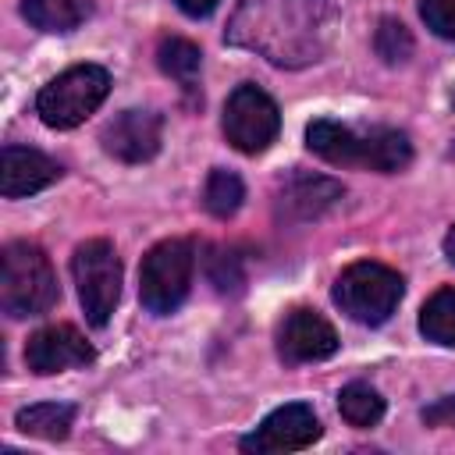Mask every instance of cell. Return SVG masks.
I'll return each mask as SVG.
<instances>
[{
    "label": "cell",
    "mask_w": 455,
    "mask_h": 455,
    "mask_svg": "<svg viewBox=\"0 0 455 455\" xmlns=\"http://www.w3.org/2000/svg\"><path fill=\"white\" fill-rule=\"evenodd\" d=\"M57 274L32 242H11L0 256V306L7 316H43L57 302Z\"/></svg>",
    "instance_id": "obj_1"
},
{
    "label": "cell",
    "mask_w": 455,
    "mask_h": 455,
    "mask_svg": "<svg viewBox=\"0 0 455 455\" xmlns=\"http://www.w3.org/2000/svg\"><path fill=\"white\" fill-rule=\"evenodd\" d=\"M107 92H110V75L100 64H75L39 89L36 110L43 124L64 132V128L82 124L107 100Z\"/></svg>",
    "instance_id": "obj_2"
},
{
    "label": "cell",
    "mask_w": 455,
    "mask_h": 455,
    "mask_svg": "<svg viewBox=\"0 0 455 455\" xmlns=\"http://www.w3.org/2000/svg\"><path fill=\"white\" fill-rule=\"evenodd\" d=\"M402 291H405L402 277L391 267L373 263V259L345 267L341 277L334 281V302L341 306V313L366 327L384 323L398 309Z\"/></svg>",
    "instance_id": "obj_3"
},
{
    "label": "cell",
    "mask_w": 455,
    "mask_h": 455,
    "mask_svg": "<svg viewBox=\"0 0 455 455\" xmlns=\"http://www.w3.org/2000/svg\"><path fill=\"white\" fill-rule=\"evenodd\" d=\"M192 267H196V256H192V245L185 238H167V242L153 245L142 256V270H139L142 306L156 316L174 313L188 295Z\"/></svg>",
    "instance_id": "obj_4"
},
{
    "label": "cell",
    "mask_w": 455,
    "mask_h": 455,
    "mask_svg": "<svg viewBox=\"0 0 455 455\" xmlns=\"http://www.w3.org/2000/svg\"><path fill=\"white\" fill-rule=\"evenodd\" d=\"M71 274L78 284V302L92 327H103L114 316L121 299V259L107 238H89L71 256Z\"/></svg>",
    "instance_id": "obj_5"
},
{
    "label": "cell",
    "mask_w": 455,
    "mask_h": 455,
    "mask_svg": "<svg viewBox=\"0 0 455 455\" xmlns=\"http://www.w3.org/2000/svg\"><path fill=\"white\" fill-rule=\"evenodd\" d=\"M281 132L277 103L259 85H238L224 103V135L238 153H263Z\"/></svg>",
    "instance_id": "obj_6"
},
{
    "label": "cell",
    "mask_w": 455,
    "mask_h": 455,
    "mask_svg": "<svg viewBox=\"0 0 455 455\" xmlns=\"http://www.w3.org/2000/svg\"><path fill=\"white\" fill-rule=\"evenodd\" d=\"M320 437V419L309 405L288 402L274 409L249 437H242V451H299Z\"/></svg>",
    "instance_id": "obj_7"
},
{
    "label": "cell",
    "mask_w": 455,
    "mask_h": 455,
    "mask_svg": "<svg viewBox=\"0 0 455 455\" xmlns=\"http://www.w3.org/2000/svg\"><path fill=\"white\" fill-rule=\"evenodd\" d=\"M277 352L288 363H316L338 352V334L316 309L299 306L277 327Z\"/></svg>",
    "instance_id": "obj_8"
},
{
    "label": "cell",
    "mask_w": 455,
    "mask_h": 455,
    "mask_svg": "<svg viewBox=\"0 0 455 455\" xmlns=\"http://www.w3.org/2000/svg\"><path fill=\"white\" fill-rule=\"evenodd\" d=\"M25 363L39 377L64 373V370H75V366L92 363V345L71 323H53V327H43V331H36L28 338Z\"/></svg>",
    "instance_id": "obj_9"
},
{
    "label": "cell",
    "mask_w": 455,
    "mask_h": 455,
    "mask_svg": "<svg viewBox=\"0 0 455 455\" xmlns=\"http://www.w3.org/2000/svg\"><path fill=\"white\" fill-rule=\"evenodd\" d=\"M100 142L110 156L124 164H142L160 149V117L153 110H121L103 124Z\"/></svg>",
    "instance_id": "obj_10"
},
{
    "label": "cell",
    "mask_w": 455,
    "mask_h": 455,
    "mask_svg": "<svg viewBox=\"0 0 455 455\" xmlns=\"http://www.w3.org/2000/svg\"><path fill=\"white\" fill-rule=\"evenodd\" d=\"M57 178H60V167L46 153H39L32 146H4V156H0V192L7 199L32 196V192L53 185Z\"/></svg>",
    "instance_id": "obj_11"
},
{
    "label": "cell",
    "mask_w": 455,
    "mask_h": 455,
    "mask_svg": "<svg viewBox=\"0 0 455 455\" xmlns=\"http://www.w3.org/2000/svg\"><path fill=\"white\" fill-rule=\"evenodd\" d=\"M341 199V185L323 178V174H306L295 171L288 181H281L277 192V210L288 220H313L320 213H327L334 203Z\"/></svg>",
    "instance_id": "obj_12"
},
{
    "label": "cell",
    "mask_w": 455,
    "mask_h": 455,
    "mask_svg": "<svg viewBox=\"0 0 455 455\" xmlns=\"http://www.w3.org/2000/svg\"><path fill=\"white\" fill-rule=\"evenodd\" d=\"M306 146L320 156V160H327V164H359V156H363V135H355L348 124H338V121H327V117H320V121H313L309 128H306Z\"/></svg>",
    "instance_id": "obj_13"
},
{
    "label": "cell",
    "mask_w": 455,
    "mask_h": 455,
    "mask_svg": "<svg viewBox=\"0 0 455 455\" xmlns=\"http://www.w3.org/2000/svg\"><path fill=\"white\" fill-rule=\"evenodd\" d=\"M409 160H412V142L405 139V132H398V128H373V132L363 135L359 167L391 174V171H402Z\"/></svg>",
    "instance_id": "obj_14"
},
{
    "label": "cell",
    "mask_w": 455,
    "mask_h": 455,
    "mask_svg": "<svg viewBox=\"0 0 455 455\" xmlns=\"http://www.w3.org/2000/svg\"><path fill=\"white\" fill-rule=\"evenodd\" d=\"M71 419H75V409L64 405V402H39V405H28L18 412V430L28 434V437H43V441H64L71 434Z\"/></svg>",
    "instance_id": "obj_15"
},
{
    "label": "cell",
    "mask_w": 455,
    "mask_h": 455,
    "mask_svg": "<svg viewBox=\"0 0 455 455\" xmlns=\"http://www.w3.org/2000/svg\"><path fill=\"white\" fill-rule=\"evenodd\" d=\"M21 14L39 32H71L89 14L85 0H21Z\"/></svg>",
    "instance_id": "obj_16"
},
{
    "label": "cell",
    "mask_w": 455,
    "mask_h": 455,
    "mask_svg": "<svg viewBox=\"0 0 455 455\" xmlns=\"http://www.w3.org/2000/svg\"><path fill=\"white\" fill-rule=\"evenodd\" d=\"M156 64H160L164 75H171L174 82H181V85L188 89V85H196V78H199L203 53H199L196 43H188V39H181V36H167V39H160V46H156Z\"/></svg>",
    "instance_id": "obj_17"
},
{
    "label": "cell",
    "mask_w": 455,
    "mask_h": 455,
    "mask_svg": "<svg viewBox=\"0 0 455 455\" xmlns=\"http://www.w3.org/2000/svg\"><path fill=\"white\" fill-rule=\"evenodd\" d=\"M419 331L427 334V341L455 345V288H441L423 302Z\"/></svg>",
    "instance_id": "obj_18"
},
{
    "label": "cell",
    "mask_w": 455,
    "mask_h": 455,
    "mask_svg": "<svg viewBox=\"0 0 455 455\" xmlns=\"http://www.w3.org/2000/svg\"><path fill=\"white\" fill-rule=\"evenodd\" d=\"M242 199H245L242 178L231 174V171H224V167H213L210 178H206V188H203V206H206V213H213V217L224 220V217H231V213H238Z\"/></svg>",
    "instance_id": "obj_19"
},
{
    "label": "cell",
    "mask_w": 455,
    "mask_h": 455,
    "mask_svg": "<svg viewBox=\"0 0 455 455\" xmlns=\"http://www.w3.org/2000/svg\"><path fill=\"white\" fill-rule=\"evenodd\" d=\"M338 412L352 427H373L384 416V398L370 384H348L338 395Z\"/></svg>",
    "instance_id": "obj_20"
},
{
    "label": "cell",
    "mask_w": 455,
    "mask_h": 455,
    "mask_svg": "<svg viewBox=\"0 0 455 455\" xmlns=\"http://www.w3.org/2000/svg\"><path fill=\"white\" fill-rule=\"evenodd\" d=\"M373 46H377V53H380L387 64H402V60H409V53H412V36H409V28H405L402 21L384 18V21L377 25Z\"/></svg>",
    "instance_id": "obj_21"
},
{
    "label": "cell",
    "mask_w": 455,
    "mask_h": 455,
    "mask_svg": "<svg viewBox=\"0 0 455 455\" xmlns=\"http://www.w3.org/2000/svg\"><path fill=\"white\" fill-rule=\"evenodd\" d=\"M206 277L217 291H238L242 288V267H238V256L228 252V249H210L206 256Z\"/></svg>",
    "instance_id": "obj_22"
},
{
    "label": "cell",
    "mask_w": 455,
    "mask_h": 455,
    "mask_svg": "<svg viewBox=\"0 0 455 455\" xmlns=\"http://www.w3.org/2000/svg\"><path fill=\"white\" fill-rule=\"evenodd\" d=\"M419 14L434 36L455 43V0H419Z\"/></svg>",
    "instance_id": "obj_23"
},
{
    "label": "cell",
    "mask_w": 455,
    "mask_h": 455,
    "mask_svg": "<svg viewBox=\"0 0 455 455\" xmlns=\"http://www.w3.org/2000/svg\"><path fill=\"white\" fill-rule=\"evenodd\" d=\"M174 4H178L185 14H192V18H206L220 0H174Z\"/></svg>",
    "instance_id": "obj_24"
},
{
    "label": "cell",
    "mask_w": 455,
    "mask_h": 455,
    "mask_svg": "<svg viewBox=\"0 0 455 455\" xmlns=\"http://www.w3.org/2000/svg\"><path fill=\"white\" fill-rule=\"evenodd\" d=\"M444 256L455 263V224L448 228V235H444Z\"/></svg>",
    "instance_id": "obj_25"
},
{
    "label": "cell",
    "mask_w": 455,
    "mask_h": 455,
    "mask_svg": "<svg viewBox=\"0 0 455 455\" xmlns=\"http://www.w3.org/2000/svg\"><path fill=\"white\" fill-rule=\"evenodd\" d=\"M451 107H455V89H451Z\"/></svg>",
    "instance_id": "obj_26"
},
{
    "label": "cell",
    "mask_w": 455,
    "mask_h": 455,
    "mask_svg": "<svg viewBox=\"0 0 455 455\" xmlns=\"http://www.w3.org/2000/svg\"><path fill=\"white\" fill-rule=\"evenodd\" d=\"M451 153H455V149H451Z\"/></svg>",
    "instance_id": "obj_27"
}]
</instances>
